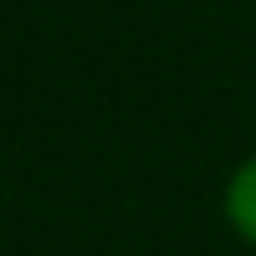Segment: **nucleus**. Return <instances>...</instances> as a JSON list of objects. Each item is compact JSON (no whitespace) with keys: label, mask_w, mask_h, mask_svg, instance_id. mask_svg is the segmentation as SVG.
I'll list each match as a JSON object with an SVG mask.
<instances>
[{"label":"nucleus","mask_w":256,"mask_h":256,"mask_svg":"<svg viewBox=\"0 0 256 256\" xmlns=\"http://www.w3.org/2000/svg\"><path fill=\"white\" fill-rule=\"evenodd\" d=\"M223 218L232 223V232L247 247H256V156H247L228 176V185H223Z\"/></svg>","instance_id":"nucleus-1"}]
</instances>
